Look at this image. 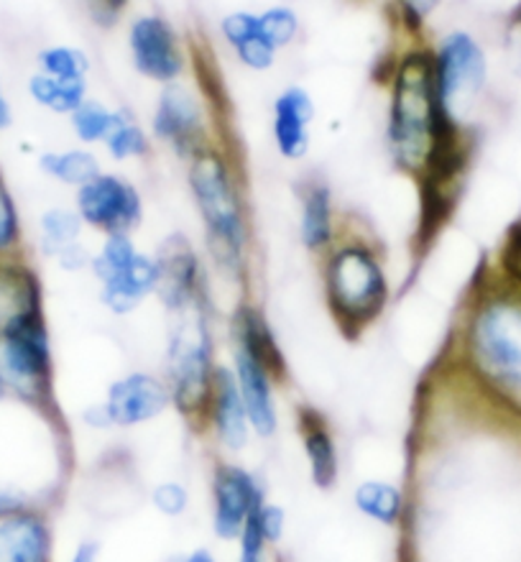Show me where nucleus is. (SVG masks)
Masks as SVG:
<instances>
[{
    "instance_id": "obj_1",
    "label": "nucleus",
    "mask_w": 521,
    "mask_h": 562,
    "mask_svg": "<svg viewBox=\"0 0 521 562\" xmlns=\"http://www.w3.org/2000/svg\"><path fill=\"white\" fill-rule=\"evenodd\" d=\"M376 77L386 90L384 146L392 167L417 187L411 254L427 259L461 202L476 154V131L450 119L434 88L430 38H394Z\"/></svg>"
},
{
    "instance_id": "obj_2",
    "label": "nucleus",
    "mask_w": 521,
    "mask_h": 562,
    "mask_svg": "<svg viewBox=\"0 0 521 562\" xmlns=\"http://www.w3.org/2000/svg\"><path fill=\"white\" fill-rule=\"evenodd\" d=\"M440 361L521 425V277L496 259L480 263Z\"/></svg>"
},
{
    "instance_id": "obj_3",
    "label": "nucleus",
    "mask_w": 521,
    "mask_h": 562,
    "mask_svg": "<svg viewBox=\"0 0 521 562\" xmlns=\"http://www.w3.org/2000/svg\"><path fill=\"white\" fill-rule=\"evenodd\" d=\"M186 192L202 225V254L209 274L251 294L253 213L248 200L243 154L233 136H223L184 161Z\"/></svg>"
},
{
    "instance_id": "obj_4",
    "label": "nucleus",
    "mask_w": 521,
    "mask_h": 562,
    "mask_svg": "<svg viewBox=\"0 0 521 562\" xmlns=\"http://www.w3.org/2000/svg\"><path fill=\"white\" fill-rule=\"evenodd\" d=\"M320 284L325 310L346 340L371 333L394 302L384 246L350 217L336 244L320 256Z\"/></svg>"
},
{
    "instance_id": "obj_5",
    "label": "nucleus",
    "mask_w": 521,
    "mask_h": 562,
    "mask_svg": "<svg viewBox=\"0 0 521 562\" xmlns=\"http://www.w3.org/2000/svg\"><path fill=\"white\" fill-rule=\"evenodd\" d=\"M215 294L205 296L192 307L167 315L165 358L161 379L172 396V409L202 435L213 392L215 373L220 369V323Z\"/></svg>"
},
{
    "instance_id": "obj_6",
    "label": "nucleus",
    "mask_w": 521,
    "mask_h": 562,
    "mask_svg": "<svg viewBox=\"0 0 521 562\" xmlns=\"http://www.w3.org/2000/svg\"><path fill=\"white\" fill-rule=\"evenodd\" d=\"M209 65H205V75L209 72ZM149 134L154 146L167 148L182 164L213 140L230 136L228 126L223 123V90L217 88L215 77H207V82H200V88L190 77L159 88L151 108Z\"/></svg>"
},
{
    "instance_id": "obj_7",
    "label": "nucleus",
    "mask_w": 521,
    "mask_h": 562,
    "mask_svg": "<svg viewBox=\"0 0 521 562\" xmlns=\"http://www.w3.org/2000/svg\"><path fill=\"white\" fill-rule=\"evenodd\" d=\"M0 373L11 400L46 415H59L57 361L46 310L26 315L0 335Z\"/></svg>"
},
{
    "instance_id": "obj_8",
    "label": "nucleus",
    "mask_w": 521,
    "mask_h": 562,
    "mask_svg": "<svg viewBox=\"0 0 521 562\" xmlns=\"http://www.w3.org/2000/svg\"><path fill=\"white\" fill-rule=\"evenodd\" d=\"M432 69L442 108L463 128H473L491 85V57L484 42L468 29L448 31L432 42Z\"/></svg>"
},
{
    "instance_id": "obj_9",
    "label": "nucleus",
    "mask_w": 521,
    "mask_h": 562,
    "mask_svg": "<svg viewBox=\"0 0 521 562\" xmlns=\"http://www.w3.org/2000/svg\"><path fill=\"white\" fill-rule=\"evenodd\" d=\"M90 277L98 281L100 304L115 317H128L157 294V261L138 248L134 236H105L92 254Z\"/></svg>"
},
{
    "instance_id": "obj_10",
    "label": "nucleus",
    "mask_w": 521,
    "mask_h": 562,
    "mask_svg": "<svg viewBox=\"0 0 521 562\" xmlns=\"http://www.w3.org/2000/svg\"><path fill=\"white\" fill-rule=\"evenodd\" d=\"M126 49L134 72L157 88L182 82L192 72L190 38L165 13L134 15L126 31Z\"/></svg>"
},
{
    "instance_id": "obj_11",
    "label": "nucleus",
    "mask_w": 521,
    "mask_h": 562,
    "mask_svg": "<svg viewBox=\"0 0 521 562\" xmlns=\"http://www.w3.org/2000/svg\"><path fill=\"white\" fill-rule=\"evenodd\" d=\"M267 498V486L253 468L238 458L217 456L209 465V529L215 540L236 544Z\"/></svg>"
},
{
    "instance_id": "obj_12",
    "label": "nucleus",
    "mask_w": 521,
    "mask_h": 562,
    "mask_svg": "<svg viewBox=\"0 0 521 562\" xmlns=\"http://www.w3.org/2000/svg\"><path fill=\"white\" fill-rule=\"evenodd\" d=\"M72 207L84 231L105 236H134L144 225L146 202L134 179L103 169L95 179L72 192Z\"/></svg>"
},
{
    "instance_id": "obj_13",
    "label": "nucleus",
    "mask_w": 521,
    "mask_h": 562,
    "mask_svg": "<svg viewBox=\"0 0 521 562\" xmlns=\"http://www.w3.org/2000/svg\"><path fill=\"white\" fill-rule=\"evenodd\" d=\"M159 281L154 300L161 304L165 315H174L205 296H213V274L205 254L186 233H169L154 251Z\"/></svg>"
},
{
    "instance_id": "obj_14",
    "label": "nucleus",
    "mask_w": 521,
    "mask_h": 562,
    "mask_svg": "<svg viewBox=\"0 0 521 562\" xmlns=\"http://www.w3.org/2000/svg\"><path fill=\"white\" fill-rule=\"evenodd\" d=\"M228 346V369L236 379L238 392L243 396L248 419L256 440H271L276 437L282 425V412H279V389L286 386V381L271 369V363L253 348L236 338H225Z\"/></svg>"
},
{
    "instance_id": "obj_15",
    "label": "nucleus",
    "mask_w": 521,
    "mask_h": 562,
    "mask_svg": "<svg viewBox=\"0 0 521 562\" xmlns=\"http://www.w3.org/2000/svg\"><path fill=\"white\" fill-rule=\"evenodd\" d=\"M103 407L111 419L113 432H126L138 429L161 419L167 412H172V396L157 371L134 369L121 373L107 384L103 394Z\"/></svg>"
},
{
    "instance_id": "obj_16",
    "label": "nucleus",
    "mask_w": 521,
    "mask_h": 562,
    "mask_svg": "<svg viewBox=\"0 0 521 562\" xmlns=\"http://www.w3.org/2000/svg\"><path fill=\"white\" fill-rule=\"evenodd\" d=\"M202 435L209 437L217 452L228 458L243 456L256 440L243 396H240L236 379H233V373L225 361L215 373V384L213 392H209L205 429H202Z\"/></svg>"
},
{
    "instance_id": "obj_17",
    "label": "nucleus",
    "mask_w": 521,
    "mask_h": 562,
    "mask_svg": "<svg viewBox=\"0 0 521 562\" xmlns=\"http://www.w3.org/2000/svg\"><path fill=\"white\" fill-rule=\"evenodd\" d=\"M297 192V236L302 248L315 259L336 244L346 217L340 213L336 190L322 175H305L294 187Z\"/></svg>"
},
{
    "instance_id": "obj_18",
    "label": "nucleus",
    "mask_w": 521,
    "mask_h": 562,
    "mask_svg": "<svg viewBox=\"0 0 521 562\" xmlns=\"http://www.w3.org/2000/svg\"><path fill=\"white\" fill-rule=\"evenodd\" d=\"M317 105L313 92L302 85H286L271 100V144L284 161L299 164L313 148Z\"/></svg>"
},
{
    "instance_id": "obj_19",
    "label": "nucleus",
    "mask_w": 521,
    "mask_h": 562,
    "mask_svg": "<svg viewBox=\"0 0 521 562\" xmlns=\"http://www.w3.org/2000/svg\"><path fill=\"white\" fill-rule=\"evenodd\" d=\"M297 432L307 460L309 483L322 494H330L340 486V475H343V452H340L336 429L320 409L313 404H302L297 409Z\"/></svg>"
},
{
    "instance_id": "obj_20",
    "label": "nucleus",
    "mask_w": 521,
    "mask_h": 562,
    "mask_svg": "<svg viewBox=\"0 0 521 562\" xmlns=\"http://www.w3.org/2000/svg\"><path fill=\"white\" fill-rule=\"evenodd\" d=\"M0 562H57V529L46 506L0 519Z\"/></svg>"
},
{
    "instance_id": "obj_21",
    "label": "nucleus",
    "mask_w": 521,
    "mask_h": 562,
    "mask_svg": "<svg viewBox=\"0 0 521 562\" xmlns=\"http://www.w3.org/2000/svg\"><path fill=\"white\" fill-rule=\"evenodd\" d=\"M44 281L29 256L0 261V335L26 315L46 310Z\"/></svg>"
},
{
    "instance_id": "obj_22",
    "label": "nucleus",
    "mask_w": 521,
    "mask_h": 562,
    "mask_svg": "<svg viewBox=\"0 0 521 562\" xmlns=\"http://www.w3.org/2000/svg\"><path fill=\"white\" fill-rule=\"evenodd\" d=\"M220 36L238 65L246 67L248 72H269V69H274L279 52L261 31L259 13L256 11L238 8V11L225 13L220 19Z\"/></svg>"
},
{
    "instance_id": "obj_23",
    "label": "nucleus",
    "mask_w": 521,
    "mask_h": 562,
    "mask_svg": "<svg viewBox=\"0 0 521 562\" xmlns=\"http://www.w3.org/2000/svg\"><path fill=\"white\" fill-rule=\"evenodd\" d=\"M350 504L371 525L401 532L409 517V488L388 479H363L353 486Z\"/></svg>"
},
{
    "instance_id": "obj_24",
    "label": "nucleus",
    "mask_w": 521,
    "mask_h": 562,
    "mask_svg": "<svg viewBox=\"0 0 521 562\" xmlns=\"http://www.w3.org/2000/svg\"><path fill=\"white\" fill-rule=\"evenodd\" d=\"M36 167L42 171V177L49 179V182L67 187V190L75 192L103 171V161H100L95 148L77 144L42 151L36 159Z\"/></svg>"
},
{
    "instance_id": "obj_25",
    "label": "nucleus",
    "mask_w": 521,
    "mask_h": 562,
    "mask_svg": "<svg viewBox=\"0 0 521 562\" xmlns=\"http://www.w3.org/2000/svg\"><path fill=\"white\" fill-rule=\"evenodd\" d=\"M26 95L42 111L69 119L90 98V82L57 80V77L34 69L26 77Z\"/></svg>"
},
{
    "instance_id": "obj_26",
    "label": "nucleus",
    "mask_w": 521,
    "mask_h": 562,
    "mask_svg": "<svg viewBox=\"0 0 521 562\" xmlns=\"http://www.w3.org/2000/svg\"><path fill=\"white\" fill-rule=\"evenodd\" d=\"M80 240H84V225L72 205H49L38 213L36 246L44 259L54 261Z\"/></svg>"
},
{
    "instance_id": "obj_27",
    "label": "nucleus",
    "mask_w": 521,
    "mask_h": 562,
    "mask_svg": "<svg viewBox=\"0 0 521 562\" xmlns=\"http://www.w3.org/2000/svg\"><path fill=\"white\" fill-rule=\"evenodd\" d=\"M100 148H103L113 164H136L149 159L154 151V138L149 134V126H144L136 119V113L118 105V115H115L111 134H107L105 144Z\"/></svg>"
},
{
    "instance_id": "obj_28",
    "label": "nucleus",
    "mask_w": 521,
    "mask_h": 562,
    "mask_svg": "<svg viewBox=\"0 0 521 562\" xmlns=\"http://www.w3.org/2000/svg\"><path fill=\"white\" fill-rule=\"evenodd\" d=\"M115 115H118V105H107L100 98H88L77 111L69 115L67 123L72 128V136L80 146L100 148L105 144L107 134H111Z\"/></svg>"
},
{
    "instance_id": "obj_29",
    "label": "nucleus",
    "mask_w": 521,
    "mask_h": 562,
    "mask_svg": "<svg viewBox=\"0 0 521 562\" xmlns=\"http://www.w3.org/2000/svg\"><path fill=\"white\" fill-rule=\"evenodd\" d=\"M36 69L57 80L90 82L92 61L82 46L75 44H46L36 52Z\"/></svg>"
},
{
    "instance_id": "obj_30",
    "label": "nucleus",
    "mask_w": 521,
    "mask_h": 562,
    "mask_svg": "<svg viewBox=\"0 0 521 562\" xmlns=\"http://www.w3.org/2000/svg\"><path fill=\"white\" fill-rule=\"evenodd\" d=\"M26 256V225L19 200L0 169V261Z\"/></svg>"
},
{
    "instance_id": "obj_31",
    "label": "nucleus",
    "mask_w": 521,
    "mask_h": 562,
    "mask_svg": "<svg viewBox=\"0 0 521 562\" xmlns=\"http://www.w3.org/2000/svg\"><path fill=\"white\" fill-rule=\"evenodd\" d=\"M445 0H388V23L396 38H427V26Z\"/></svg>"
},
{
    "instance_id": "obj_32",
    "label": "nucleus",
    "mask_w": 521,
    "mask_h": 562,
    "mask_svg": "<svg viewBox=\"0 0 521 562\" xmlns=\"http://www.w3.org/2000/svg\"><path fill=\"white\" fill-rule=\"evenodd\" d=\"M259 23H261V31L267 34V38L276 52L290 49V46L297 44L302 36L299 13L286 3H274L263 8L259 13Z\"/></svg>"
},
{
    "instance_id": "obj_33",
    "label": "nucleus",
    "mask_w": 521,
    "mask_h": 562,
    "mask_svg": "<svg viewBox=\"0 0 521 562\" xmlns=\"http://www.w3.org/2000/svg\"><path fill=\"white\" fill-rule=\"evenodd\" d=\"M151 509L165 519H184L192 509V488L184 481L167 479L149 488Z\"/></svg>"
},
{
    "instance_id": "obj_34",
    "label": "nucleus",
    "mask_w": 521,
    "mask_h": 562,
    "mask_svg": "<svg viewBox=\"0 0 521 562\" xmlns=\"http://www.w3.org/2000/svg\"><path fill=\"white\" fill-rule=\"evenodd\" d=\"M251 521H253V527L261 532L263 540H267L271 550H276L279 544L284 542L290 517H286V509L282 504H276V502H271V498H267V502L259 506V512L253 514Z\"/></svg>"
},
{
    "instance_id": "obj_35",
    "label": "nucleus",
    "mask_w": 521,
    "mask_h": 562,
    "mask_svg": "<svg viewBox=\"0 0 521 562\" xmlns=\"http://www.w3.org/2000/svg\"><path fill=\"white\" fill-rule=\"evenodd\" d=\"M36 506H46L49 509V504L42 496H36L34 491L19 486V483L0 481V519L26 509H36Z\"/></svg>"
},
{
    "instance_id": "obj_36",
    "label": "nucleus",
    "mask_w": 521,
    "mask_h": 562,
    "mask_svg": "<svg viewBox=\"0 0 521 562\" xmlns=\"http://www.w3.org/2000/svg\"><path fill=\"white\" fill-rule=\"evenodd\" d=\"M131 3H134V0H84L90 21L103 31H113L118 26L123 15L128 13Z\"/></svg>"
},
{
    "instance_id": "obj_37",
    "label": "nucleus",
    "mask_w": 521,
    "mask_h": 562,
    "mask_svg": "<svg viewBox=\"0 0 521 562\" xmlns=\"http://www.w3.org/2000/svg\"><path fill=\"white\" fill-rule=\"evenodd\" d=\"M236 548H238L236 562H271V548L261 537L259 529L253 527V521H248L243 535L238 537Z\"/></svg>"
},
{
    "instance_id": "obj_38",
    "label": "nucleus",
    "mask_w": 521,
    "mask_h": 562,
    "mask_svg": "<svg viewBox=\"0 0 521 562\" xmlns=\"http://www.w3.org/2000/svg\"><path fill=\"white\" fill-rule=\"evenodd\" d=\"M503 52H507L511 72L521 80V5L509 15L507 31H503Z\"/></svg>"
},
{
    "instance_id": "obj_39",
    "label": "nucleus",
    "mask_w": 521,
    "mask_h": 562,
    "mask_svg": "<svg viewBox=\"0 0 521 562\" xmlns=\"http://www.w3.org/2000/svg\"><path fill=\"white\" fill-rule=\"evenodd\" d=\"M496 261H499L507 271H511V274L521 277V217L511 225L507 238H503V246L501 251L496 254Z\"/></svg>"
},
{
    "instance_id": "obj_40",
    "label": "nucleus",
    "mask_w": 521,
    "mask_h": 562,
    "mask_svg": "<svg viewBox=\"0 0 521 562\" xmlns=\"http://www.w3.org/2000/svg\"><path fill=\"white\" fill-rule=\"evenodd\" d=\"M103 560V542L98 537H82L80 542H75V548L69 550V555L61 562H100Z\"/></svg>"
},
{
    "instance_id": "obj_41",
    "label": "nucleus",
    "mask_w": 521,
    "mask_h": 562,
    "mask_svg": "<svg viewBox=\"0 0 521 562\" xmlns=\"http://www.w3.org/2000/svg\"><path fill=\"white\" fill-rule=\"evenodd\" d=\"M80 422H82V425L88 427V429H92V432H113L111 419H107V412H105L103 402H100V400L90 402L88 407L82 409Z\"/></svg>"
},
{
    "instance_id": "obj_42",
    "label": "nucleus",
    "mask_w": 521,
    "mask_h": 562,
    "mask_svg": "<svg viewBox=\"0 0 521 562\" xmlns=\"http://www.w3.org/2000/svg\"><path fill=\"white\" fill-rule=\"evenodd\" d=\"M11 126H13V105H11V98H8V92H5L3 80H0V136H3Z\"/></svg>"
},
{
    "instance_id": "obj_43",
    "label": "nucleus",
    "mask_w": 521,
    "mask_h": 562,
    "mask_svg": "<svg viewBox=\"0 0 521 562\" xmlns=\"http://www.w3.org/2000/svg\"><path fill=\"white\" fill-rule=\"evenodd\" d=\"M8 400V389H5V381H3V373H0V402Z\"/></svg>"
},
{
    "instance_id": "obj_44",
    "label": "nucleus",
    "mask_w": 521,
    "mask_h": 562,
    "mask_svg": "<svg viewBox=\"0 0 521 562\" xmlns=\"http://www.w3.org/2000/svg\"><path fill=\"white\" fill-rule=\"evenodd\" d=\"M165 562H186V560H184V552H177V555H172V558H167Z\"/></svg>"
}]
</instances>
